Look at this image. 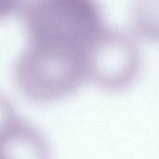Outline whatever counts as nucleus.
Listing matches in <instances>:
<instances>
[{"label":"nucleus","instance_id":"nucleus-3","mask_svg":"<svg viewBox=\"0 0 159 159\" xmlns=\"http://www.w3.org/2000/svg\"><path fill=\"white\" fill-rule=\"evenodd\" d=\"M138 67L139 53L131 39L106 31L89 56V78L104 89H120L133 79Z\"/></svg>","mask_w":159,"mask_h":159},{"label":"nucleus","instance_id":"nucleus-1","mask_svg":"<svg viewBox=\"0 0 159 159\" xmlns=\"http://www.w3.org/2000/svg\"><path fill=\"white\" fill-rule=\"evenodd\" d=\"M21 20L29 45L89 57L106 32L95 0H26Z\"/></svg>","mask_w":159,"mask_h":159},{"label":"nucleus","instance_id":"nucleus-2","mask_svg":"<svg viewBox=\"0 0 159 159\" xmlns=\"http://www.w3.org/2000/svg\"><path fill=\"white\" fill-rule=\"evenodd\" d=\"M13 72L16 88L23 97L39 103L53 102L72 94L89 77V58L27 44Z\"/></svg>","mask_w":159,"mask_h":159},{"label":"nucleus","instance_id":"nucleus-4","mask_svg":"<svg viewBox=\"0 0 159 159\" xmlns=\"http://www.w3.org/2000/svg\"><path fill=\"white\" fill-rule=\"evenodd\" d=\"M133 24L141 35L159 41V0H136Z\"/></svg>","mask_w":159,"mask_h":159}]
</instances>
